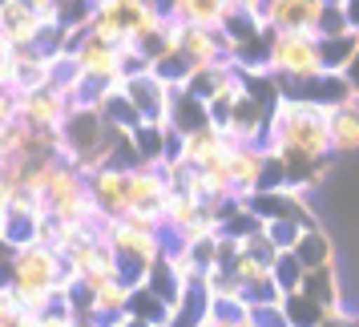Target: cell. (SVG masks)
<instances>
[{"instance_id":"6da1fadb","label":"cell","mask_w":359,"mask_h":327,"mask_svg":"<svg viewBox=\"0 0 359 327\" xmlns=\"http://www.w3.org/2000/svg\"><path fill=\"white\" fill-rule=\"evenodd\" d=\"M266 149L283 162L287 186L311 190L323 174V162L335 154L331 149V109L283 98L266 130Z\"/></svg>"},{"instance_id":"7a4b0ae2","label":"cell","mask_w":359,"mask_h":327,"mask_svg":"<svg viewBox=\"0 0 359 327\" xmlns=\"http://www.w3.org/2000/svg\"><path fill=\"white\" fill-rule=\"evenodd\" d=\"M4 287H13V299H17L20 311L45 315L61 295L73 291L65 271V255L57 246H49L45 239L17 246V255L8 262V275H4Z\"/></svg>"},{"instance_id":"3957f363","label":"cell","mask_w":359,"mask_h":327,"mask_svg":"<svg viewBox=\"0 0 359 327\" xmlns=\"http://www.w3.org/2000/svg\"><path fill=\"white\" fill-rule=\"evenodd\" d=\"M266 69L275 73V81H307V77L327 73L319 36H311V33H275L271 36V53H266Z\"/></svg>"},{"instance_id":"277c9868","label":"cell","mask_w":359,"mask_h":327,"mask_svg":"<svg viewBox=\"0 0 359 327\" xmlns=\"http://www.w3.org/2000/svg\"><path fill=\"white\" fill-rule=\"evenodd\" d=\"M170 194H174V190H170V182H165V174L158 166H133L130 170V214H126V218L162 227Z\"/></svg>"},{"instance_id":"5b68a950","label":"cell","mask_w":359,"mask_h":327,"mask_svg":"<svg viewBox=\"0 0 359 327\" xmlns=\"http://www.w3.org/2000/svg\"><path fill=\"white\" fill-rule=\"evenodd\" d=\"M271 166H275V154L266 146H230L226 170H230V182H234V194L250 202L259 190H266Z\"/></svg>"},{"instance_id":"8992f818","label":"cell","mask_w":359,"mask_h":327,"mask_svg":"<svg viewBox=\"0 0 359 327\" xmlns=\"http://www.w3.org/2000/svg\"><path fill=\"white\" fill-rule=\"evenodd\" d=\"M69 114H73V98H69L61 85L36 89V93H20V114L17 117L25 126L41 130V133H61Z\"/></svg>"},{"instance_id":"52a82bcc","label":"cell","mask_w":359,"mask_h":327,"mask_svg":"<svg viewBox=\"0 0 359 327\" xmlns=\"http://www.w3.org/2000/svg\"><path fill=\"white\" fill-rule=\"evenodd\" d=\"M89 198L105 222H117L130 214V166H101L89 174Z\"/></svg>"},{"instance_id":"ba28073f","label":"cell","mask_w":359,"mask_h":327,"mask_svg":"<svg viewBox=\"0 0 359 327\" xmlns=\"http://www.w3.org/2000/svg\"><path fill=\"white\" fill-rule=\"evenodd\" d=\"M174 89H178V85L162 81L154 69L126 77V98L133 101V109L146 117V121H165V126H170V101H174Z\"/></svg>"},{"instance_id":"9c48e42d","label":"cell","mask_w":359,"mask_h":327,"mask_svg":"<svg viewBox=\"0 0 359 327\" xmlns=\"http://www.w3.org/2000/svg\"><path fill=\"white\" fill-rule=\"evenodd\" d=\"M327 0H266L262 20L271 25V33H311L319 36V17H323Z\"/></svg>"},{"instance_id":"30bf717a","label":"cell","mask_w":359,"mask_h":327,"mask_svg":"<svg viewBox=\"0 0 359 327\" xmlns=\"http://www.w3.org/2000/svg\"><path fill=\"white\" fill-rule=\"evenodd\" d=\"M278 89H283V98L323 105V109H335V105L355 98L343 73H319V77H307V81H278Z\"/></svg>"},{"instance_id":"8fae6325","label":"cell","mask_w":359,"mask_h":327,"mask_svg":"<svg viewBox=\"0 0 359 327\" xmlns=\"http://www.w3.org/2000/svg\"><path fill=\"white\" fill-rule=\"evenodd\" d=\"M45 29H49V20L41 13H33L25 0H13V4L0 8V33H4V41L13 49H41Z\"/></svg>"},{"instance_id":"7c38bea8","label":"cell","mask_w":359,"mask_h":327,"mask_svg":"<svg viewBox=\"0 0 359 327\" xmlns=\"http://www.w3.org/2000/svg\"><path fill=\"white\" fill-rule=\"evenodd\" d=\"M57 57L45 49H17L13 53V89L17 93H36V89L57 85Z\"/></svg>"},{"instance_id":"4fadbf2b","label":"cell","mask_w":359,"mask_h":327,"mask_svg":"<svg viewBox=\"0 0 359 327\" xmlns=\"http://www.w3.org/2000/svg\"><path fill=\"white\" fill-rule=\"evenodd\" d=\"M230 142L226 130H218V126H202V130L186 133L178 146V162H190V166H210V162H222L230 154Z\"/></svg>"},{"instance_id":"5bb4252c","label":"cell","mask_w":359,"mask_h":327,"mask_svg":"<svg viewBox=\"0 0 359 327\" xmlns=\"http://www.w3.org/2000/svg\"><path fill=\"white\" fill-rule=\"evenodd\" d=\"M230 0H174L170 17L182 25H202V29H226L230 20Z\"/></svg>"},{"instance_id":"9a60e30c","label":"cell","mask_w":359,"mask_h":327,"mask_svg":"<svg viewBox=\"0 0 359 327\" xmlns=\"http://www.w3.org/2000/svg\"><path fill=\"white\" fill-rule=\"evenodd\" d=\"M202 126H214L210 105L202 98H194V93H186L178 85V89H174V101H170V130H178L182 138H186V133L202 130Z\"/></svg>"},{"instance_id":"2e32d148","label":"cell","mask_w":359,"mask_h":327,"mask_svg":"<svg viewBox=\"0 0 359 327\" xmlns=\"http://www.w3.org/2000/svg\"><path fill=\"white\" fill-rule=\"evenodd\" d=\"M331 149L339 158L359 154V98L343 101V105L331 109Z\"/></svg>"},{"instance_id":"e0dca14e","label":"cell","mask_w":359,"mask_h":327,"mask_svg":"<svg viewBox=\"0 0 359 327\" xmlns=\"http://www.w3.org/2000/svg\"><path fill=\"white\" fill-rule=\"evenodd\" d=\"M291 255L303 262V271H331L335 267V243H331V234L323 227L303 230V239H299V246H294Z\"/></svg>"},{"instance_id":"ac0fdd59","label":"cell","mask_w":359,"mask_h":327,"mask_svg":"<svg viewBox=\"0 0 359 327\" xmlns=\"http://www.w3.org/2000/svg\"><path fill=\"white\" fill-rule=\"evenodd\" d=\"M299 295H307L311 303H319L323 311H335V307L347 303V299H343L339 271H335V267H331V271H307L303 283H299Z\"/></svg>"},{"instance_id":"d6986e66","label":"cell","mask_w":359,"mask_h":327,"mask_svg":"<svg viewBox=\"0 0 359 327\" xmlns=\"http://www.w3.org/2000/svg\"><path fill=\"white\" fill-rule=\"evenodd\" d=\"M319 45H323V69L327 73H347V65L355 61V53H359V33L319 36Z\"/></svg>"},{"instance_id":"ffe728a7","label":"cell","mask_w":359,"mask_h":327,"mask_svg":"<svg viewBox=\"0 0 359 327\" xmlns=\"http://www.w3.org/2000/svg\"><path fill=\"white\" fill-rule=\"evenodd\" d=\"M303 275H307V271H303V262L294 259L291 251H287V255H278V262H275V287L283 291V299L299 291V283H303Z\"/></svg>"},{"instance_id":"44dd1931","label":"cell","mask_w":359,"mask_h":327,"mask_svg":"<svg viewBox=\"0 0 359 327\" xmlns=\"http://www.w3.org/2000/svg\"><path fill=\"white\" fill-rule=\"evenodd\" d=\"M351 33V25H347V13H343V0L339 4H327L323 17H319V36H343Z\"/></svg>"},{"instance_id":"7402d4cb","label":"cell","mask_w":359,"mask_h":327,"mask_svg":"<svg viewBox=\"0 0 359 327\" xmlns=\"http://www.w3.org/2000/svg\"><path fill=\"white\" fill-rule=\"evenodd\" d=\"M17 194H20V174L13 170V166L0 162V211H4V206H8Z\"/></svg>"},{"instance_id":"603a6c76","label":"cell","mask_w":359,"mask_h":327,"mask_svg":"<svg viewBox=\"0 0 359 327\" xmlns=\"http://www.w3.org/2000/svg\"><path fill=\"white\" fill-rule=\"evenodd\" d=\"M0 327H41V315H29V311H8V315H4V323Z\"/></svg>"},{"instance_id":"cb8c5ba5","label":"cell","mask_w":359,"mask_h":327,"mask_svg":"<svg viewBox=\"0 0 359 327\" xmlns=\"http://www.w3.org/2000/svg\"><path fill=\"white\" fill-rule=\"evenodd\" d=\"M230 8H234V13H262L266 0H230Z\"/></svg>"},{"instance_id":"d4e9b609","label":"cell","mask_w":359,"mask_h":327,"mask_svg":"<svg viewBox=\"0 0 359 327\" xmlns=\"http://www.w3.org/2000/svg\"><path fill=\"white\" fill-rule=\"evenodd\" d=\"M343 13H347V25H351V33H359V0H343Z\"/></svg>"},{"instance_id":"484cf974","label":"cell","mask_w":359,"mask_h":327,"mask_svg":"<svg viewBox=\"0 0 359 327\" xmlns=\"http://www.w3.org/2000/svg\"><path fill=\"white\" fill-rule=\"evenodd\" d=\"M343 77H347V85H351V93L359 98V53H355V61L347 65V73H343Z\"/></svg>"},{"instance_id":"4316f807","label":"cell","mask_w":359,"mask_h":327,"mask_svg":"<svg viewBox=\"0 0 359 327\" xmlns=\"http://www.w3.org/2000/svg\"><path fill=\"white\" fill-rule=\"evenodd\" d=\"M154 4H158V8H165V13H170V4H174V0H154Z\"/></svg>"},{"instance_id":"83f0119b","label":"cell","mask_w":359,"mask_h":327,"mask_svg":"<svg viewBox=\"0 0 359 327\" xmlns=\"http://www.w3.org/2000/svg\"><path fill=\"white\" fill-rule=\"evenodd\" d=\"M4 4H13V0H0V8H4Z\"/></svg>"},{"instance_id":"f1b7e54d","label":"cell","mask_w":359,"mask_h":327,"mask_svg":"<svg viewBox=\"0 0 359 327\" xmlns=\"http://www.w3.org/2000/svg\"><path fill=\"white\" fill-rule=\"evenodd\" d=\"M327 4H339V0H327Z\"/></svg>"}]
</instances>
